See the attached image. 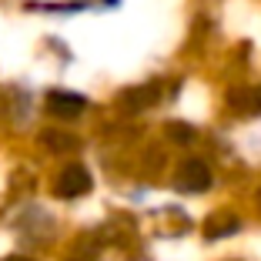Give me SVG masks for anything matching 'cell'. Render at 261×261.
<instances>
[{"label":"cell","instance_id":"7","mask_svg":"<svg viewBox=\"0 0 261 261\" xmlns=\"http://www.w3.org/2000/svg\"><path fill=\"white\" fill-rule=\"evenodd\" d=\"M44 144L50 147V151H70L77 141L70 138V134H57V130H47V134H44Z\"/></svg>","mask_w":261,"mask_h":261},{"label":"cell","instance_id":"9","mask_svg":"<svg viewBox=\"0 0 261 261\" xmlns=\"http://www.w3.org/2000/svg\"><path fill=\"white\" fill-rule=\"evenodd\" d=\"M4 261H31V258H23V254H10V258H4Z\"/></svg>","mask_w":261,"mask_h":261},{"label":"cell","instance_id":"2","mask_svg":"<svg viewBox=\"0 0 261 261\" xmlns=\"http://www.w3.org/2000/svg\"><path fill=\"white\" fill-rule=\"evenodd\" d=\"M177 188L181 191H207L211 188V168L204 161H185L177 171Z\"/></svg>","mask_w":261,"mask_h":261},{"label":"cell","instance_id":"5","mask_svg":"<svg viewBox=\"0 0 261 261\" xmlns=\"http://www.w3.org/2000/svg\"><path fill=\"white\" fill-rule=\"evenodd\" d=\"M238 228H241V221H238L234 215H228V211H218L215 218H207L204 234H207V238H228V234H234Z\"/></svg>","mask_w":261,"mask_h":261},{"label":"cell","instance_id":"8","mask_svg":"<svg viewBox=\"0 0 261 261\" xmlns=\"http://www.w3.org/2000/svg\"><path fill=\"white\" fill-rule=\"evenodd\" d=\"M154 97H158V91H134V94H124V104L141 108V104H151Z\"/></svg>","mask_w":261,"mask_h":261},{"label":"cell","instance_id":"6","mask_svg":"<svg viewBox=\"0 0 261 261\" xmlns=\"http://www.w3.org/2000/svg\"><path fill=\"white\" fill-rule=\"evenodd\" d=\"M164 134H168L171 141H177V144H191V141H194V127H191V124H168Z\"/></svg>","mask_w":261,"mask_h":261},{"label":"cell","instance_id":"3","mask_svg":"<svg viewBox=\"0 0 261 261\" xmlns=\"http://www.w3.org/2000/svg\"><path fill=\"white\" fill-rule=\"evenodd\" d=\"M84 108H87V100L81 97V94H67V91H50L47 94V111L54 117H64V121H67V117H77Z\"/></svg>","mask_w":261,"mask_h":261},{"label":"cell","instance_id":"1","mask_svg":"<svg viewBox=\"0 0 261 261\" xmlns=\"http://www.w3.org/2000/svg\"><path fill=\"white\" fill-rule=\"evenodd\" d=\"M91 191V174L84 164H67L54 181V194L57 198H81Z\"/></svg>","mask_w":261,"mask_h":261},{"label":"cell","instance_id":"4","mask_svg":"<svg viewBox=\"0 0 261 261\" xmlns=\"http://www.w3.org/2000/svg\"><path fill=\"white\" fill-rule=\"evenodd\" d=\"M231 108L241 111V114H258L261 111V87H238V91H231Z\"/></svg>","mask_w":261,"mask_h":261}]
</instances>
